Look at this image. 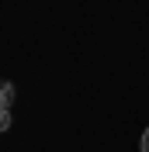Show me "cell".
I'll return each instance as SVG.
<instances>
[{
	"mask_svg": "<svg viewBox=\"0 0 149 152\" xmlns=\"http://www.w3.org/2000/svg\"><path fill=\"white\" fill-rule=\"evenodd\" d=\"M10 100H14V86L0 83V107H10Z\"/></svg>",
	"mask_w": 149,
	"mask_h": 152,
	"instance_id": "cell-1",
	"label": "cell"
},
{
	"mask_svg": "<svg viewBox=\"0 0 149 152\" xmlns=\"http://www.w3.org/2000/svg\"><path fill=\"white\" fill-rule=\"evenodd\" d=\"M10 128V107H0V132Z\"/></svg>",
	"mask_w": 149,
	"mask_h": 152,
	"instance_id": "cell-2",
	"label": "cell"
},
{
	"mask_svg": "<svg viewBox=\"0 0 149 152\" xmlns=\"http://www.w3.org/2000/svg\"><path fill=\"white\" fill-rule=\"evenodd\" d=\"M142 152H149V128L142 132Z\"/></svg>",
	"mask_w": 149,
	"mask_h": 152,
	"instance_id": "cell-3",
	"label": "cell"
}]
</instances>
